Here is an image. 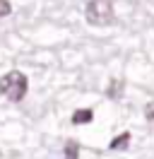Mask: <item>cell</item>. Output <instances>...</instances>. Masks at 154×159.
I'll list each match as a JSON object with an SVG mask.
<instances>
[{"label": "cell", "instance_id": "cell-2", "mask_svg": "<svg viewBox=\"0 0 154 159\" xmlns=\"http://www.w3.org/2000/svg\"><path fill=\"white\" fill-rule=\"evenodd\" d=\"M84 17L92 27H108L116 22L113 0H89L84 7Z\"/></svg>", "mask_w": 154, "mask_h": 159}, {"label": "cell", "instance_id": "cell-1", "mask_svg": "<svg viewBox=\"0 0 154 159\" xmlns=\"http://www.w3.org/2000/svg\"><path fill=\"white\" fill-rule=\"evenodd\" d=\"M27 89H29V82L24 77V72H19V70H10V72H5L0 77V94L5 99L15 101V104H19L24 99Z\"/></svg>", "mask_w": 154, "mask_h": 159}, {"label": "cell", "instance_id": "cell-7", "mask_svg": "<svg viewBox=\"0 0 154 159\" xmlns=\"http://www.w3.org/2000/svg\"><path fill=\"white\" fill-rule=\"evenodd\" d=\"M144 118H147V120L154 125V101H149V104L144 106Z\"/></svg>", "mask_w": 154, "mask_h": 159}, {"label": "cell", "instance_id": "cell-8", "mask_svg": "<svg viewBox=\"0 0 154 159\" xmlns=\"http://www.w3.org/2000/svg\"><path fill=\"white\" fill-rule=\"evenodd\" d=\"M10 12H12V5H10V0H0V17H7Z\"/></svg>", "mask_w": 154, "mask_h": 159}, {"label": "cell", "instance_id": "cell-6", "mask_svg": "<svg viewBox=\"0 0 154 159\" xmlns=\"http://www.w3.org/2000/svg\"><path fill=\"white\" fill-rule=\"evenodd\" d=\"M65 157H70V159L79 157V147H77V142H67V145H65Z\"/></svg>", "mask_w": 154, "mask_h": 159}, {"label": "cell", "instance_id": "cell-5", "mask_svg": "<svg viewBox=\"0 0 154 159\" xmlns=\"http://www.w3.org/2000/svg\"><path fill=\"white\" fill-rule=\"evenodd\" d=\"M123 80H113V82H111V87H108V92H106V94H108V97H111V99H118V92L123 89Z\"/></svg>", "mask_w": 154, "mask_h": 159}, {"label": "cell", "instance_id": "cell-3", "mask_svg": "<svg viewBox=\"0 0 154 159\" xmlns=\"http://www.w3.org/2000/svg\"><path fill=\"white\" fill-rule=\"evenodd\" d=\"M94 120V111L92 109H77L72 113V123L75 125H84V123H92Z\"/></svg>", "mask_w": 154, "mask_h": 159}, {"label": "cell", "instance_id": "cell-4", "mask_svg": "<svg viewBox=\"0 0 154 159\" xmlns=\"http://www.w3.org/2000/svg\"><path fill=\"white\" fill-rule=\"evenodd\" d=\"M128 145H130V133H120L116 140H111L108 147L111 149H123V147H128Z\"/></svg>", "mask_w": 154, "mask_h": 159}]
</instances>
